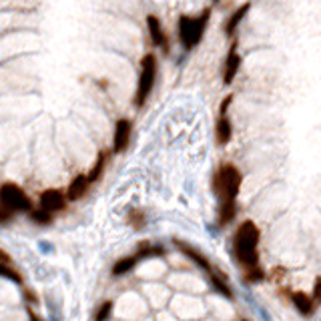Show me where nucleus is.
Segmentation results:
<instances>
[{
  "instance_id": "423d86ee",
  "label": "nucleus",
  "mask_w": 321,
  "mask_h": 321,
  "mask_svg": "<svg viewBox=\"0 0 321 321\" xmlns=\"http://www.w3.org/2000/svg\"><path fill=\"white\" fill-rule=\"evenodd\" d=\"M40 209L46 211V213H50V215L64 211L66 209V197H64V193L58 191V189H46V191H42V195H40Z\"/></svg>"
},
{
  "instance_id": "ddd939ff",
  "label": "nucleus",
  "mask_w": 321,
  "mask_h": 321,
  "mask_svg": "<svg viewBox=\"0 0 321 321\" xmlns=\"http://www.w3.org/2000/svg\"><path fill=\"white\" fill-rule=\"evenodd\" d=\"M291 301H293V305H295V309L301 313V315H313V311H315V301L307 295V293H303V291H295V293H291Z\"/></svg>"
},
{
  "instance_id": "f3484780",
  "label": "nucleus",
  "mask_w": 321,
  "mask_h": 321,
  "mask_svg": "<svg viewBox=\"0 0 321 321\" xmlns=\"http://www.w3.org/2000/svg\"><path fill=\"white\" fill-rule=\"evenodd\" d=\"M107 157H109V153H101V155H99V159H97V163H95L93 171L87 175L89 183H97V181L103 177V171H105V167H107Z\"/></svg>"
},
{
  "instance_id": "9d476101",
  "label": "nucleus",
  "mask_w": 321,
  "mask_h": 321,
  "mask_svg": "<svg viewBox=\"0 0 321 321\" xmlns=\"http://www.w3.org/2000/svg\"><path fill=\"white\" fill-rule=\"evenodd\" d=\"M215 135H217V143L221 147H225L231 137H233V125H231V119L227 113H219V119H217V125H215Z\"/></svg>"
},
{
  "instance_id": "a878e982",
  "label": "nucleus",
  "mask_w": 321,
  "mask_h": 321,
  "mask_svg": "<svg viewBox=\"0 0 321 321\" xmlns=\"http://www.w3.org/2000/svg\"><path fill=\"white\" fill-rule=\"evenodd\" d=\"M28 321H42V319H40V317H38L36 313H32V311H30V315H28Z\"/></svg>"
},
{
  "instance_id": "9b49d317",
  "label": "nucleus",
  "mask_w": 321,
  "mask_h": 321,
  "mask_svg": "<svg viewBox=\"0 0 321 321\" xmlns=\"http://www.w3.org/2000/svg\"><path fill=\"white\" fill-rule=\"evenodd\" d=\"M249 8H251V4H249V2H243L241 6H237V8L231 12V16H229L227 22H225V34H227V36H233V34L237 32V28H239V24L245 20Z\"/></svg>"
},
{
  "instance_id": "20e7f679",
  "label": "nucleus",
  "mask_w": 321,
  "mask_h": 321,
  "mask_svg": "<svg viewBox=\"0 0 321 321\" xmlns=\"http://www.w3.org/2000/svg\"><path fill=\"white\" fill-rule=\"evenodd\" d=\"M239 189H241V173L233 165H223L215 175V191L221 203L237 201Z\"/></svg>"
},
{
  "instance_id": "2eb2a0df",
  "label": "nucleus",
  "mask_w": 321,
  "mask_h": 321,
  "mask_svg": "<svg viewBox=\"0 0 321 321\" xmlns=\"http://www.w3.org/2000/svg\"><path fill=\"white\" fill-rule=\"evenodd\" d=\"M237 215V201H227L221 203V211H219V225H229Z\"/></svg>"
},
{
  "instance_id": "4be33fe9",
  "label": "nucleus",
  "mask_w": 321,
  "mask_h": 321,
  "mask_svg": "<svg viewBox=\"0 0 321 321\" xmlns=\"http://www.w3.org/2000/svg\"><path fill=\"white\" fill-rule=\"evenodd\" d=\"M111 311H113V301H105L101 305V309L97 311V321H107L109 315H111Z\"/></svg>"
},
{
  "instance_id": "bb28decb",
  "label": "nucleus",
  "mask_w": 321,
  "mask_h": 321,
  "mask_svg": "<svg viewBox=\"0 0 321 321\" xmlns=\"http://www.w3.org/2000/svg\"><path fill=\"white\" fill-rule=\"evenodd\" d=\"M213 2H219V0H213Z\"/></svg>"
},
{
  "instance_id": "7ed1b4c3",
  "label": "nucleus",
  "mask_w": 321,
  "mask_h": 321,
  "mask_svg": "<svg viewBox=\"0 0 321 321\" xmlns=\"http://www.w3.org/2000/svg\"><path fill=\"white\" fill-rule=\"evenodd\" d=\"M157 70H159V60L153 52H147L141 58V72H139V83H137V95H135V103L137 107H145V103L149 101L153 89H155V81H157Z\"/></svg>"
},
{
  "instance_id": "1a4fd4ad",
  "label": "nucleus",
  "mask_w": 321,
  "mask_h": 321,
  "mask_svg": "<svg viewBox=\"0 0 321 321\" xmlns=\"http://www.w3.org/2000/svg\"><path fill=\"white\" fill-rule=\"evenodd\" d=\"M147 28H149V36H151V42L153 46L163 48L165 52L169 50V40H167V32L163 28V22L157 14H149L147 16Z\"/></svg>"
},
{
  "instance_id": "6e6552de",
  "label": "nucleus",
  "mask_w": 321,
  "mask_h": 321,
  "mask_svg": "<svg viewBox=\"0 0 321 321\" xmlns=\"http://www.w3.org/2000/svg\"><path fill=\"white\" fill-rule=\"evenodd\" d=\"M131 133H133V123L129 119H119L115 125V135H113V151L115 153H123L129 147Z\"/></svg>"
},
{
  "instance_id": "0eeeda50",
  "label": "nucleus",
  "mask_w": 321,
  "mask_h": 321,
  "mask_svg": "<svg viewBox=\"0 0 321 321\" xmlns=\"http://www.w3.org/2000/svg\"><path fill=\"white\" fill-rule=\"evenodd\" d=\"M241 64H243V58H241V54L237 52V40H235V42L231 44L229 54H227L225 64H223V83H225V85H231V83L235 81L237 72L241 70Z\"/></svg>"
},
{
  "instance_id": "b1692460",
  "label": "nucleus",
  "mask_w": 321,
  "mask_h": 321,
  "mask_svg": "<svg viewBox=\"0 0 321 321\" xmlns=\"http://www.w3.org/2000/svg\"><path fill=\"white\" fill-rule=\"evenodd\" d=\"M141 219H143V215H141V213H131V215H129V221H131V223H135L137 227H139Z\"/></svg>"
},
{
  "instance_id": "393cba45",
  "label": "nucleus",
  "mask_w": 321,
  "mask_h": 321,
  "mask_svg": "<svg viewBox=\"0 0 321 321\" xmlns=\"http://www.w3.org/2000/svg\"><path fill=\"white\" fill-rule=\"evenodd\" d=\"M313 297L319 299V281H315V289H313Z\"/></svg>"
},
{
  "instance_id": "5701e85b",
  "label": "nucleus",
  "mask_w": 321,
  "mask_h": 321,
  "mask_svg": "<svg viewBox=\"0 0 321 321\" xmlns=\"http://www.w3.org/2000/svg\"><path fill=\"white\" fill-rule=\"evenodd\" d=\"M10 219H12V213L6 211L4 207H0V223H8Z\"/></svg>"
},
{
  "instance_id": "f8f14e48",
  "label": "nucleus",
  "mask_w": 321,
  "mask_h": 321,
  "mask_svg": "<svg viewBox=\"0 0 321 321\" xmlns=\"http://www.w3.org/2000/svg\"><path fill=\"white\" fill-rule=\"evenodd\" d=\"M89 187H91V183H89L87 175H78V177H74V179L70 181L68 189H66V195H64V197H66V201H78L81 197H85V195H87Z\"/></svg>"
},
{
  "instance_id": "aec40b11",
  "label": "nucleus",
  "mask_w": 321,
  "mask_h": 321,
  "mask_svg": "<svg viewBox=\"0 0 321 321\" xmlns=\"http://www.w3.org/2000/svg\"><path fill=\"white\" fill-rule=\"evenodd\" d=\"M211 281H213L215 289H217L221 295H225V297H229V299L233 297V293H231V287H229V285L223 281V277H221V275H213V277H211Z\"/></svg>"
},
{
  "instance_id": "f03ea898",
  "label": "nucleus",
  "mask_w": 321,
  "mask_h": 321,
  "mask_svg": "<svg viewBox=\"0 0 321 321\" xmlns=\"http://www.w3.org/2000/svg\"><path fill=\"white\" fill-rule=\"evenodd\" d=\"M209 18H211V8H205L199 16L181 14L177 30H179V40H181V44H183L185 50H193L203 40Z\"/></svg>"
},
{
  "instance_id": "dca6fc26",
  "label": "nucleus",
  "mask_w": 321,
  "mask_h": 321,
  "mask_svg": "<svg viewBox=\"0 0 321 321\" xmlns=\"http://www.w3.org/2000/svg\"><path fill=\"white\" fill-rule=\"evenodd\" d=\"M139 263V259L137 257H125V259H121V261H117L115 265H113V275L115 277H121V275H127L129 271H133L135 269V265Z\"/></svg>"
},
{
  "instance_id": "412c9836",
  "label": "nucleus",
  "mask_w": 321,
  "mask_h": 321,
  "mask_svg": "<svg viewBox=\"0 0 321 321\" xmlns=\"http://www.w3.org/2000/svg\"><path fill=\"white\" fill-rule=\"evenodd\" d=\"M245 277H247V281L255 283V281H263L265 273H263L259 267H249V269H247V273H245Z\"/></svg>"
},
{
  "instance_id": "f257e3e1",
  "label": "nucleus",
  "mask_w": 321,
  "mask_h": 321,
  "mask_svg": "<svg viewBox=\"0 0 321 321\" xmlns=\"http://www.w3.org/2000/svg\"><path fill=\"white\" fill-rule=\"evenodd\" d=\"M259 229L253 221H245L235 237H233V245H235V255L237 259L249 269V267H257V261H259V253H257V245H259Z\"/></svg>"
},
{
  "instance_id": "a211bd4d",
  "label": "nucleus",
  "mask_w": 321,
  "mask_h": 321,
  "mask_svg": "<svg viewBox=\"0 0 321 321\" xmlns=\"http://www.w3.org/2000/svg\"><path fill=\"white\" fill-rule=\"evenodd\" d=\"M28 217L34 221V223H38V225H48V223H52V215L50 213H46V211H34V209H30L28 211Z\"/></svg>"
},
{
  "instance_id": "6ab92c4d",
  "label": "nucleus",
  "mask_w": 321,
  "mask_h": 321,
  "mask_svg": "<svg viewBox=\"0 0 321 321\" xmlns=\"http://www.w3.org/2000/svg\"><path fill=\"white\" fill-rule=\"evenodd\" d=\"M0 277H6V279H10V281H14V283H22L20 273L14 271L8 263H0Z\"/></svg>"
},
{
  "instance_id": "4468645a",
  "label": "nucleus",
  "mask_w": 321,
  "mask_h": 321,
  "mask_svg": "<svg viewBox=\"0 0 321 321\" xmlns=\"http://www.w3.org/2000/svg\"><path fill=\"white\" fill-rule=\"evenodd\" d=\"M177 247H179V249H181V251H183V253H185V255L189 257V259H193V261H195V263H197L199 267H203V269H207V271L211 269V265H209L207 257H205V255H203L201 251H197V249L189 247L187 243H177Z\"/></svg>"
},
{
  "instance_id": "39448f33",
  "label": "nucleus",
  "mask_w": 321,
  "mask_h": 321,
  "mask_svg": "<svg viewBox=\"0 0 321 321\" xmlns=\"http://www.w3.org/2000/svg\"><path fill=\"white\" fill-rule=\"evenodd\" d=\"M0 207H4L6 211H10L14 215V213H20V211L28 213L32 209V203H30L28 195L18 185L4 183L0 187Z\"/></svg>"
}]
</instances>
